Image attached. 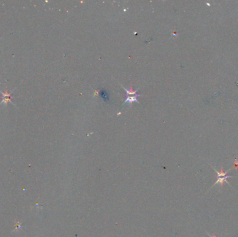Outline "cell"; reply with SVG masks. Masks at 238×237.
<instances>
[{"label": "cell", "instance_id": "obj_1", "mask_svg": "<svg viewBox=\"0 0 238 237\" xmlns=\"http://www.w3.org/2000/svg\"><path fill=\"white\" fill-rule=\"evenodd\" d=\"M213 169H214V171L216 172V173H217V181L215 182V183L214 184L213 186H215V184H219V183L221 185H223V182H226L227 184H229V183L227 181V179H228V178H230V177H233V176L227 175L228 171H229L230 170H229V171H228L227 172H226V173H224V172L223 171V168H221L220 172L217 171V170H215V168H213Z\"/></svg>", "mask_w": 238, "mask_h": 237}, {"label": "cell", "instance_id": "obj_2", "mask_svg": "<svg viewBox=\"0 0 238 237\" xmlns=\"http://www.w3.org/2000/svg\"><path fill=\"white\" fill-rule=\"evenodd\" d=\"M3 96H4V99L2 100V102H6L7 103V102H10V100H11V93H9V94H7V93H5V94H3Z\"/></svg>", "mask_w": 238, "mask_h": 237}, {"label": "cell", "instance_id": "obj_3", "mask_svg": "<svg viewBox=\"0 0 238 237\" xmlns=\"http://www.w3.org/2000/svg\"><path fill=\"white\" fill-rule=\"evenodd\" d=\"M207 234L209 235L210 237H218V236H217L215 234H209V233H207Z\"/></svg>", "mask_w": 238, "mask_h": 237}]
</instances>
